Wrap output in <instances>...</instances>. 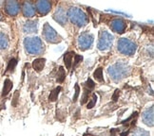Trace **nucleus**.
I'll return each instance as SVG.
<instances>
[{"label": "nucleus", "mask_w": 154, "mask_h": 136, "mask_svg": "<svg viewBox=\"0 0 154 136\" xmlns=\"http://www.w3.org/2000/svg\"><path fill=\"white\" fill-rule=\"evenodd\" d=\"M130 73V67L128 63L123 62H117L113 65H111L108 69V74L109 75L110 78L115 80L119 81L126 78Z\"/></svg>", "instance_id": "f257e3e1"}, {"label": "nucleus", "mask_w": 154, "mask_h": 136, "mask_svg": "<svg viewBox=\"0 0 154 136\" xmlns=\"http://www.w3.org/2000/svg\"><path fill=\"white\" fill-rule=\"evenodd\" d=\"M26 51L31 55H40L44 51V44L38 37H28L24 40Z\"/></svg>", "instance_id": "f03ea898"}, {"label": "nucleus", "mask_w": 154, "mask_h": 136, "mask_svg": "<svg viewBox=\"0 0 154 136\" xmlns=\"http://www.w3.org/2000/svg\"><path fill=\"white\" fill-rule=\"evenodd\" d=\"M67 16L69 18L70 22L78 27H84L88 22V17L81 9L70 8L68 10Z\"/></svg>", "instance_id": "7ed1b4c3"}, {"label": "nucleus", "mask_w": 154, "mask_h": 136, "mask_svg": "<svg viewBox=\"0 0 154 136\" xmlns=\"http://www.w3.org/2000/svg\"><path fill=\"white\" fill-rule=\"evenodd\" d=\"M117 48L121 54L127 55V56H131L136 52L137 49V45L134 42L130 41L127 38H122L118 41L117 43Z\"/></svg>", "instance_id": "20e7f679"}, {"label": "nucleus", "mask_w": 154, "mask_h": 136, "mask_svg": "<svg viewBox=\"0 0 154 136\" xmlns=\"http://www.w3.org/2000/svg\"><path fill=\"white\" fill-rule=\"evenodd\" d=\"M112 43H113V36L109 33L106 30H102L100 32L99 35V40H98V44H97V47L98 49L105 51L110 48V46L112 45Z\"/></svg>", "instance_id": "39448f33"}, {"label": "nucleus", "mask_w": 154, "mask_h": 136, "mask_svg": "<svg viewBox=\"0 0 154 136\" xmlns=\"http://www.w3.org/2000/svg\"><path fill=\"white\" fill-rule=\"evenodd\" d=\"M43 35L45 39L48 41L49 43L51 44H57L61 42V37L57 34L55 29L52 27H51L48 23H46L43 27Z\"/></svg>", "instance_id": "423d86ee"}, {"label": "nucleus", "mask_w": 154, "mask_h": 136, "mask_svg": "<svg viewBox=\"0 0 154 136\" xmlns=\"http://www.w3.org/2000/svg\"><path fill=\"white\" fill-rule=\"evenodd\" d=\"M93 35L88 32H83L78 38V45L81 50H87L93 44Z\"/></svg>", "instance_id": "0eeeda50"}, {"label": "nucleus", "mask_w": 154, "mask_h": 136, "mask_svg": "<svg viewBox=\"0 0 154 136\" xmlns=\"http://www.w3.org/2000/svg\"><path fill=\"white\" fill-rule=\"evenodd\" d=\"M5 10L9 15L15 16L19 13L20 5L17 1H7L5 3Z\"/></svg>", "instance_id": "6e6552de"}, {"label": "nucleus", "mask_w": 154, "mask_h": 136, "mask_svg": "<svg viewBox=\"0 0 154 136\" xmlns=\"http://www.w3.org/2000/svg\"><path fill=\"white\" fill-rule=\"evenodd\" d=\"M110 27L117 33H123L126 30L127 24L122 18H115L110 22Z\"/></svg>", "instance_id": "1a4fd4ad"}, {"label": "nucleus", "mask_w": 154, "mask_h": 136, "mask_svg": "<svg viewBox=\"0 0 154 136\" xmlns=\"http://www.w3.org/2000/svg\"><path fill=\"white\" fill-rule=\"evenodd\" d=\"M53 19L62 26H64L65 24L67 23L68 16H67L66 11H65V10L62 7H58L56 9L54 14H53Z\"/></svg>", "instance_id": "9d476101"}, {"label": "nucleus", "mask_w": 154, "mask_h": 136, "mask_svg": "<svg viewBox=\"0 0 154 136\" xmlns=\"http://www.w3.org/2000/svg\"><path fill=\"white\" fill-rule=\"evenodd\" d=\"M142 119L143 122L146 125L152 127L153 126V121H154V115H153V106H151L150 108L146 109L143 114H142Z\"/></svg>", "instance_id": "9b49d317"}, {"label": "nucleus", "mask_w": 154, "mask_h": 136, "mask_svg": "<svg viewBox=\"0 0 154 136\" xmlns=\"http://www.w3.org/2000/svg\"><path fill=\"white\" fill-rule=\"evenodd\" d=\"M35 6H36L37 11L42 15H46L51 9V3L50 1H42L41 0V1H38Z\"/></svg>", "instance_id": "f8f14e48"}, {"label": "nucleus", "mask_w": 154, "mask_h": 136, "mask_svg": "<svg viewBox=\"0 0 154 136\" xmlns=\"http://www.w3.org/2000/svg\"><path fill=\"white\" fill-rule=\"evenodd\" d=\"M22 10H23V14H24L25 17H33L35 15V8L34 6L32 5V3L31 2H24L22 7Z\"/></svg>", "instance_id": "ddd939ff"}, {"label": "nucleus", "mask_w": 154, "mask_h": 136, "mask_svg": "<svg viewBox=\"0 0 154 136\" xmlns=\"http://www.w3.org/2000/svg\"><path fill=\"white\" fill-rule=\"evenodd\" d=\"M23 30L27 33H33L37 30V21H27L23 26Z\"/></svg>", "instance_id": "4468645a"}, {"label": "nucleus", "mask_w": 154, "mask_h": 136, "mask_svg": "<svg viewBox=\"0 0 154 136\" xmlns=\"http://www.w3.org/2000/svg\"><path fill=\"white\" fill-rule=\"evenodd\" d=\"M45 63H46V59H43V58L35 59L32 62V68L36 71V72H41L45 66Z\"/></svg>", "instance_id": "2eb2a0df"}, {"label": "nucleus", "mask_w": 154, "mask_h": 136, "mask_svg": "<svg viewBox=\"0 0 154 136\" xmlns=\"http://www.w3.org/2000/svg\"><path fill=\"white\" fill-rule=\"evenodd\" d=\"M74 54L75 53L73 51H69V52H67L66 54L64 55V62H65V65H66L67 69H70V67H72V58H73Z\"/></svg>", "instance_id": "dca6fc26"}, {"label": "nucleus", "mask_w": 154, "mask_h": 136, "mask_svg": "<svg viewBox=\"0 0 154 136\" xmlns=\"http://www.w3.org/2000/svg\"><path fill=\"white\" fill-rule=\"evenodd\" d=\"M11 88H13V82H11L9 79H7L4 81V86H3V91H2V96L5 97L11 92Z\"/></svg>", "instance_id": "f3484780"}, {"label": "nucleus", "mask_w": 154, "mask_h": 136, "mask_svg": "<svg viewBox=\"0 0 154 136\" xmlns=\"http://www.w3.org/2000/svg\"><path fill=\"white\" fill-rule=\"evenodd\" d=\"M8 45H9V39L7 37V35L0 32V50L7 48Z\"/></svg>", "instance_id": "a211bd4d"}, {"label": "nucleus", "mask_w": 154, "mask_h": 136, "mask_svg": "<svg viewBox=\"0 0 154 136\" xmlns=\"http://www.w3.org/2000/svg\"><path fill=\"white\" fill-rule=\"evenodd\" d=\"M60 91H61V87H57V88H55L54 90H52L51 92L50 97H49V100L51 102L56 101V99L58 97V94H59V93H60Z\"/></svg>", "instance_id": "6ab92c4d"}, {"label": "nucleus", "mask_w": 154, "mask_h": 136, "mask_svg": "<svg viewBox=\"0 0 154 136\" xmlns=\"http://www.w3.org/2000/svg\"><path fill=\"white\" fill-rule=\"evenodd\" d=\"M93 77L96 80L99 82H103L104 81V77H103V69L101 67L97 68L93 73Z\"/></svg>", "instance_id": "aec40b11"}, {"label": "nucleus", "mask_w": 154, "mask_h": 136, "mask_svg": "<svg viewBox=\"0 0 154 136\" xmlns=\"http://www.w3.org/2000/svg\"><path fill=\"white\" fill-rule=\"evenodd\" d=\"M65 77H66V74H65V69L60 66L58 69V74H57V82L59 83H62L65 80Z\"/></svg>", "instance_id": "412c9836"}, {"label": "nucleus", "mask_w": 154, "mask_h": 136, "mask_svg": "<svg viewBox=\"0 0 154 136\" xmlns=\"http://www.w3.org/2000/svg\"><path fill=\"white\" fill-rule=\"evenodd\" d=\"M17 64V61L15 59H11L10 61L9 64H8V67H7V70H6V72H11V71H14V69L15 68Z\"/></svg>", "instance_id": "4be33fe9"}, {"label": "nucleus", "mask_w": 154, "mask_h": 136, "mask_svg": "<svg viewBox=\"0 0 154 136\" xmlns=\"http://www.w3.org/2000/svg\"><path fill=\"white\" fill-rule=\"evenodd\" d=\"M132 136H149V132L142 129H138L133 132Z\"/></svg>", "instance_id": "5701e85b"}, {"label": "nucleus", "mask_w": 154, "mask_h": 136, "mask_svg": "<svg viewBox=\"0 0 154 136\" xmlns=\"http://www.w3.org/2000/svg\"><path fill=\"white\" fill-rule=\"evenodd\" d=\"M96 100H97V97H96V94H92V97L91 99V101L88 103V106H87V108L88 109H91L94 107V105H95L96 103Z\"/></svg>", "instance_id": "b1692460"}, {"label": "nucleus", "mask_w": 154, "mask_h": 136, "mask_svg": "<svg viewBox=\"0 0 154 136\" xmlns=\"http://www.w3.org/2000/svg\"><path fill=\"white\" fill-rule=\"evenodd\" d=\"M88 94H90V90L88 89H85L84 90V94H83V97H82V101H81V104H85L88 99Z\"/></svg>", "instance_id": "393cba45"}, {"label": "nucleus", "mask_w": 154, "mask_h": 136, "mask_svg": "<svg viewBox=\"0 0 154 136\" xmlns=\"http://www.w3.org/2000/svg\"><path fill=\"white\" fill-rule=\"evenodd\" d=\"M86 86L88 88V90H91L95 87V83L93 82V80L91 79H88L87 82H86Z\"/></svg>", "instance_id": "a878e982"}, {"label": "nucleus", "mask_w": 154, "mask_h": 136, "mask_svg": "<svg viewBox=\"0 0 154 136\" xmlns=\"http://www.w3.org/2000/svg\"><path fill=\"white\" fill-rule=\"evenodd\" d=\"M79 94H80V87H79L78 84H76L75 85V94H74V97H73V102H75L76 100L78 99Z\"/></svg>", "instance_id": "bb28decb"}, {"label": "nucleus", "mask_w": 154, "mask_h": 136, "mask_svg": "<svg viewBox=\"0 0 154 136\" xmlns=\"http://www.w3.org/2000/svg\"><path fill=\"white\" fill-rule=\"evenodd\" d=\"M119 96H120V90L119 89H116L113 96H112V99H113V101H117L118 98H119Z\"/></svg>", "instance_id": "cd10ccee"}, {"label": "nucleus", "mask_w": 154, "mask_h": 136, "mask_svg": "<svg viewBox=\"0 0 154 136\" xmlns=\"http://www.w3.org/2000/svg\"><path fill=\"white\" fill-rule=\"evenodd\" d=\"M83 60V57L80 55H74V66L77 65L80 62H82Z\"/></svg>", "instance_id": "c85d7f7f"}, {"label": "nucleus", "mask_w": 154, "mask_h": 136, "mask_svg": "<svg viewBox=\"0 0 154 136\" xmlns=\"http://www.w3.org/2000/svg\"><path fill=\"white\" fill-rule=\"evenodd\" d=\"M18 97H19V92L16 91L14 94V101H13V106H15L17 104V101H18Z\"/></svg>", "instance_id": "c756f323"}, {"label": "nucleus", "mask_w": 154, "mask_h": 136, "mask_svg": "<svg viewBox=\"0 0 154 136\" xmlns=\"http://www.w3.org/2000/svg\"><path fill=\"white\" fill-rule=\"evenodd\" d=\"M110 133H111L112 136H115V129H111V132H110Z\"/></svg>", "instance_id": "7c9ffc66"}, {"label": "nucleus", "mask_w": 154, "mask_h": 136, "mask_svg": "<svg viewBox=\"0 0 154 136\" xmlns=\"http://www.w3.org/2000/svg\"><path fill=\"white\" fill-rule=\"evenodd\" d=\"M128 134V132H122L120 135H121V136H127Z\"/></svg>", "instance_id": "2f4dec72"}, {"label": "nucleus", "mask_w": 154, "mask_h": 136, "mask_svg": "<svg viewBox=\"0 0 154 136\" xmlns=\"http://www.w3.org/2000/svg\"><path fill=\"white\" fill-rule=\"evenodd\" d=\"M2 19V16H1V14H0V20H1Z\"/></svg>", "instance_id": "473e14b6"}]
</instances>
